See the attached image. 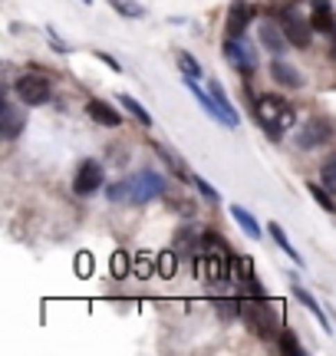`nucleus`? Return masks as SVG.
Instances as JSON below:
<instances>
[{"instance_id": "nucleus-6", "label": "nucleus", "mask_w": 336, "mask_h": 356, "mask_svg": "<svg viewBox=\"0 0 336 356\" xmlns=\"http://www.w3.org/2000/svg\"><path fill=\"white\" fill-rule=\"evenodd\" d=\"M224 60H228L241 76H251V73L258 70V53L247 47L244 37H228L224 40Z\"/></svg>"}, {"instance_id": "nucleus-18", "label": "nucleus", "mask_w": 336, "mask_h": 356, "mask_svg": "<svg viewBox=\"0 0 336 356\" xmlns=\"http://www.w3.org/2000/svg\"><path fill=\"white\" fill-rule=\"evenodd\" d=\"M267 234H271V238H274V244H277V248H280V251H284V254L290 257L294 264H297V267H303V257H300V251H297V248H294V244H290V238H287V234H284V228H280L277 221H271V225H267Z\"/></svg>"}, {"instance_id": "nucleus-22", "label": "nucleus", "mask_w": 336, "mask_h": 356, "mask_svg": "<svg viewBox=\"0 0 336 356\" xmlns=\"http://www.w3.org/2000/svg\"><path fill=\"white\" fill-rule=\"evenodd\" d=\"M109 274L116 280H126L132 274V257L126 251H116V254L109 257Z\"/></svg>"}, {"instance_id": "nucleus-5", "label": "nucleus", "mask_w": 336, "mask_h": 356, "mask_svg": "<svg viewBox=\"0 0 336 356\" xmlns=\"http://www.w3.org/2000/svg\"><path fill=\"white\" fill-rule=\"evenodd\" d=\"M103 181H106V168L103 162H96V159H83L76 165V175H73V191L76 195H96V191L103 188Z\"/></svg>"}, {"instance_id": "nucleus-25", "label": "nucleus", "mask_w": 336, "mask_h": 356, "mask_svg": "<svg viewBox=\"0 0 336 356\" xmlns=\"http://www.w3.org/2000/svg\"><path fill=\"white\" fill-rule=\"evenodd\" d=\"M109 7L116 13H122V17H129V20H139V17H145V7L139 3V0H106Z\"/></svg>"}, {"instance_id": "nucleus-34", "label": "nucleus", "mask_w": 336, "mask_h": 356, "mask_svg": "<svg viewBox=\"0 0 336 356\" xmlns=\"http://www.w3.org/2000/svg\"><path fill=\"white\" fill-rule=\"evenodd\" d=\"M96 60H103V63L109 66V70H116V73H119V70H122V66H119V60H112V56H109V53H106V50H96Z\"/></svg>"}, {"instance_id": "nucleus-21", "label": "nucleus", "mask_w": 336, "mask_h": 356, "mask_svg": "<svg viewBox=\"0 0 336 356\" xmlns=\"http://www.w3.org/2000/svg\"><path fill=\"white\" fill-rule=\"evenodd\" d=\"M307 191H310V198H313V202H317V204H320L324 211H330V215H333V211H336V204H333V191H330V188H324L320 181H307Z\"/></svg>"}, {"instance_id": "nucleus-13", "label": "nucleus", "mask_w": 336, "mask_h": 356, "mask_svg": "<svg viewBox=\"0 0 336 356\" xmlns=\"http://www.w3.org/2000/svg\"><path fill=\"white\" fill-rule=\"evenodd\" d=\"M271 76L277 79L280 86H287V89H300V86H303V76H300V70H297V66H290V63H284L280 56H274Z\"/></svg>"}, {"instance_id": "nucleus-31", "label": "nucleus", "mask_w": 336, "mask_h": 356, "mask_svg": "<svg viewBox=\"0 0 336 356\" xmlns=\"http://www.w3.org/2000/svg\"><path fill=\"white\" fill-rule=\"evenodd\" d=\"M280 353H294V356H300V353H303V346L297 343V337H294V333H290V330H284V333H280Z\"/></svg>"}, {"instance_id": "nucleus-11", "label": "nucleus", "mask_w": 336, "mask_h": 356, "mask_svg": "<svg viewBox=\"0 0 336 356\" xmlns=\"http://www.w3.org/2000/svg\"><path fill=\"white\" fill-rule=\"evenodd\" d=\"M310 24L317 33H336V13H333V0H313V13Z\"/></svg>"}, {"instance_id": "nucleus-12", "label": "nucleus", "mask_w": 336, "mask_h": 356, "mask_svg": "<svg viewBox=\"0 0 336 356\" xmlns=\"http://www.w3.org/2000/svg\"><path fill=\"white\" fill-rule=\"evenodd\" d=\"M260 43H264V50H271L274 56H284V50L290 47L284 26H277V24H264V26H260Z\"/></svg>"}, {"instance_id": "nucleus-10", "label": "nucleus", "mask_w": 336, "mask_h": 356, "mask_svg": "<svg viewBox=\"0 0 336 356\" xmlns=\"http://www.w3.org/2000/svg\"><path fill=\"white\" fill-rule=\"evenodd\" d=\"M86 115H90L96 126H109V129H119V122H122V115L116 113V106L106 99H90L86 102Z\"/></svg>"}, {"instance_id": "nucleus-30", "label": "nucleus", "mask_w": 336, "mask_h": 356, "mask_svg": "<svg viewBox=\"0 0 336 356\" xmlns=\"http://www.w3.org/2000/svg\"><path fill=\"white\" fill-rule=\"evenodd\" d=\"M106 198L109 202H129V178H122L112 188H106Z\"/></svg>"}, {"instance_id": "nucleus-24", "label": "nucleus", "mask_w": 336, "mask_h": 356, "mask_svg": "<svg viewBox=\"0 0 336 356\" xmlns=\"http://www.w3.org/2000/svg\"><path fill=\"white\" fill-rule=\"evenodd\" d=\"M175 63H178V70L188 79H201V63H198V60H194L188 50H178V53H175Z\"/></svg>"}, {"instance_id": "nucleus-14", "label": "nucleus", "mask_w": 336, "mask_h": 356, "mask_svg": "<svg viewBox=\"0 0 336 356\" xmlns=\"http://www.w3.org/2000/svg\"><path fill=\"white\" fill-rule=\"evenodd\" d=\"M208 92L218 99V106H221V113H224V119H228V129H237L241 126V115H237V109H234V102L228 99V92H224V86H221L218 79H211L208 83Z\"/></svg>"}, {"instance_id": "nucleus-28", "label": "nucleus", "mask_w": 336, "mask_h": 356, "mask_svg": "<svg viewBox=\"0 0 336 356\" xmlns=\"http://www.w3.org/2000/svg\"><path fill=\"white\" fill-rule=\"evenodd\" d=\"M320 185H324V188H330L336 195V155H333V159H326L324 165H320Z\"/></svg>"}, {"instance_id": "nucleus-16", "label": "nucleus", "mask_w": 336, "mask_h": 356, "mask_svg": "<svg viewBox=\"0 0 336 356\" xmlns=\"http://www.w3.org/2000/svg\"><path fill=\"white\" fill-rule=\"evenodd\" d=\"M290 293H294V297H297L300 304H303V307H307V310H310L313 317L320 320V327H324L326 333L333 330V327H330V320H326V314H324V307L317 304V297H313V293L307 291V287H300V284H290Z\"/></svg>"}, {"instance_id": "nucleus-3", "label": "nucleus", "mask_w": 336, "mask_h": 356, "mask_svg": "<svg viewBox=\"0 0 336 356\" xmlns=\"http://www.w3.org/2000/svg\"><path fill=\"white\" fill-rule=\"evenodd\" d=\"M158 195H165V175L156 168H142L139 175L129 178V204H149Z\"/></svg>"}, {"instance_id": "nucleus-23", "label": "nucleus", "mask_w": 336, "mask_h": 356, "mask_svg": "<svg viewBox=\"0 0 336 356\" xmlns=\"http://www.w3.org/2000/svg\"><path fill=\"white\" fill-rule=\"evenodd\" d=\"M178 251H162L158 254V277L162 280H171L175 274H178Z\"/></svg>"}, {"instance_id": "nucleus-36", "label": "nucleus", "mask_w": 336, "mask_h": 356, "mask_svg": "<svg viewBox=\"0 0 336 356\" xmlns=\"http://www.w3.org/2000/svg\"><path fill=\"white\" fill-rule=\"evenodd\" d=\"M290 3H300V0H290Z\"/></svg>"}, {"instance_id": "nucleus-35", "label": "nucleus", "mask_w": 336, "mask_h": 356, "mask_svg": "<svg viewBox=\"0 0 336 356\" xmlns=\"http://www.w3.org/2000/svg\"><path fill=\"white\" fill-rule=\"evenodd\" d=\"M83 3H92V0H83Z\"/></svg>"}, {"instance_id": "nucleus-2", "label": "nucleus", "mask_w": 336, "mask_h": 356, "mask_svg": "<svg viewBox=\"0 0 336 356\" xmlns=\"http://www.w3.org/2000/svg\"><path fill=\"white\" fill-rule=\"evenodd\" d=\"M264 300H267V297L241 300V320L247 323V330L254 333V337H260V340H274V337H277V314H271Z\"/></svg>"}, {"instance_id": "nucleus-32", "label": "nucleus", "mask_w": 336, "mask_h": 356, "mask_svg": "<svg viewBox=\"0 0 336 356\" xmlns=\"http://www.w3.org/2000/svg\"><path fill=\"white\" fill-rule=\"evenodd\" d=\"M76 274L79 277H90L92 274V254L90 251H79L76 254Z\"/></svg>"}, {"instance_id": "nucleus-26", "label": "nucleus", "mask_w": 336, "mask_h": 356, "mask_svg": "<svg viewBox=\"0 0 336 356\" xmlns=\"http://www.w3.org/2000/svg\"><path fill=\"white\" fill-rule=\"evenodd\" d=\"M211 304H215V310H218L224 320L241 317V300H237V297H211Z\"/></svg>"}, {"instance_id": "nucleus-19", "label": "nucleus", "mask_w": 336, "mask_h": 356, "mask_svg": "<svg viewBox=\"0 0 336 356\" xmlns=\"http://www.w3.org/2000/svg\"><path fill=\"white\" fill-rule=\"evenodd\" d=\"M132 274L139 280H149L152 274H158V257L152 251H139V254L132 257Z\"/></svg>"}, {"instance_id": "nucleus-20", "label": "nucleus", "mask_w": 336, "mask_h": 356, "mask_svg": "<svg viewBox=\"0 0 336 356\" xmlns=\"http://www.w3.org/2000/svg\"><path fill=\"white\" fill-rule=\"evenodd\" d=\"M24 132V115H20V109L13 106V102H3V136L7 139H17Z\"/></svg>"}, {"instance_id": "nucleus-15", "label": "nucleus", "mask_w": 336, "mask_h": 356, "mask_svg": "<svg viewBox=\"0 0 336 356\" xmlns=\"http://www.w3.org/2000/svg\"><path fill=\"white\" fill-rule=\"evenodd\" d=\"M231 218H234V225H237V228L244 231V234L251 238V241H260V238H264V234H260L258 218L251 215V211H247L244 204H231Z\"/></svg>"}, {"instance_id": "nucleus-17", "label": "nucleus", "mask_w": 336, "mask_h": 356, "mask_svg": "<svg viewBox=\"0 0 336 356\" xmlns=\"http://www.w3.org/2000/svg\"><path fill=\"white\" fill-rule=\"evenodd\" d=\"M116 99L122 102V109H126V113H129L132 119L139 122V126H142V129H152V115H149V109H145V106L135 99V96H129V92H119Z\"/></svg>"}, {"instance_id": "nucleus-29", "label": "nucleus", "mask_w": 336, "mask_h": 356, "mask_svg": "<svg viewBox=\"0 0 336 356\" xmlns=\"http://www.w3.org/2000/svg\"><path fill=\"white\" fill-rule=\"evenodd\" d=\"M231 277H254V267H251V257H244V254L231 257Z\"/></svg>"}, {"instance_id": "nucleus-7", "label": "nucleus", "mask_w": 336, "mask_h": 356, "mask_svg": "<svg viewBox=\"0 0 336 356\" xmlns=\"http://www.w3.org/2000/svg\"><path fill=\"white\" fill-rule=\"evenodd\" d=\"M284 33L290 40V47H297V50H307L313 43V24L303 20L300 13H287L284 17Z\"/></svg>"}, {"instance_id": "nucleus-9", "label": "nucleus", "mask_w": 336, "mask_h": 356, "mask_svg": "<svg viewBox=\"0 0 336 356\" xmlns=\"http://www.w3.org/2000/svg\"><path fill=\"white\" fill-rule=\"evenodd\" d=\"M330 136H333V132L326 129V122H320V119H310V122H307L303 129H297V136H294V139H297L300 149H317V145H324Z\"/></svg>"}, {"instance_id": "nucleus-27", "label": "nucleus", "mask_w": 336, "mask_h": 356, "mask_svg": "<svg viewBox=\"0 0 336 356\" xmlns=\"http://www.w3.org/2000/svg\"><path fill=\"white\" fill-rule=\"evenodd\" d=\"M188 181H192L194 188H198V195L205 198V202H211V204H221V191L211 185V181H205L201 175H188Z\"/></svg>"}, {"instance_id": "nucleus-1", "label": "nucleus", "mask_w": 336, "mask_h": 356, "mask_svg": "<svg viewBox=\"0 0 336 356\" xmlns=\"http://www.w3.org/2000/svg\"><path fill=\"white\" fill-rule=\"evenodd\" d=\"M254 115H258V122L271 132L274 139H280L287 129H294V122H297L294 106H290L284 96H274V92L258 96V102H254Z\"/></svg>"}, {"instance_id": "nucleus-4", "label": "nucleus", "mask_w": 336, "mask_h": 356, "mask_svg": "<svg viewBox=\"0 0 336 356\" xmlns=\"http://www.w3.org/2000/svg\"><path fill=\"white\" fill-rule=\"evenodd\" d=\"M13 92H17V99L24 102L26 109H37V106H47L53 96V86L47 76H40V73H24V76L13 83Z\"/></svg>"}, {"instance_id": "nucleus-8", "label": "nucleus", "mask_w": 336, "mask_h": 356, "mask_svg": "<svg viewBox=\"0 0 336 356\" xmlns=\"http://www.w3.org/2000/svg\"><path fill=\"white\" fill-rule=\"evenodd\" d=\"M251 17H254V10H251L247 0H231V7H228V37H244Z\"/></svg>"}, {"instance_id": "nucleus-33", "label": "nucleus", "mask_w": 336, "mask_h": 356, "mask_svg": "<svg viewBox=\"0 0 336 356\" xmlns=\"http://www.w3.org/2000/svg\"><path fill=\"white\" fill-rule=\"evenodd\" d=\"M47 37H50V43H53V50H56V53H73V50H69V47L63 43V40H60V33H56L53 26H47Z\"/></svg>"}]
</instances>
